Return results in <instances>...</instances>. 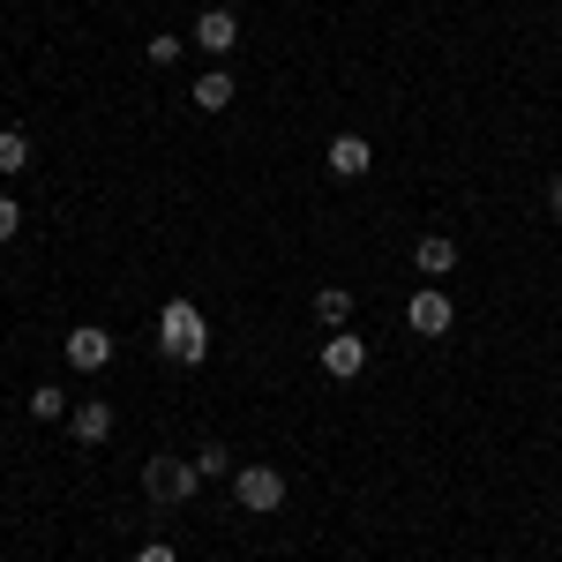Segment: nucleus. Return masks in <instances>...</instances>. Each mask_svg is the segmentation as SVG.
I'll return each mask as SVG.
<instances>
[{
  "instance_id": "nucleus-1",
  "label": "nucleus",
  "mask_w": 562,
  "mask_h": 562,
  "mask_svg": "<svg viewBox=\"0 0 562 562\" xmlns=\"http://www.w3.org/2000/svg\"><path fill=\"white\" fill-rule=\"evenodd\" d=\"M158 352L180 360V368H203V352H211V323H203V307L173 293V301L158 307Z\"/></svg>"
},
{
  "instance_id": "nucleus-2",
  "label": "nucleus",
  "mask_w": 562,
  "mask_h": 562,
  "mask_svg": "<svg viewBox=\"0 0 562 562\" xmlns=\"http://www.w3.org/2000/svg\"><path fill=\"white\" fill-rule=\"evenodd\" d=\"M143 495L173 510L188 495H203V465H195V458H150V465H143Z\"/></svg>"
},
{
  "instance_id": "nucleus-3",
  "label": "nucleus",
  "mask_w": 562,
  "mask_h": 562,
  "mask_svg": "<svg viewBox=\"0 0 562 562\" xmlns=\"http://www.w3.org/2000/svg\"><path fill=\"white\" fill-rule=\"evenodd\" d=\"M233 503H240L248 518L285 510V473H278V465H240V473H233Z\"/></svg>"
},
{
  "instance_id": "nucleus-4",
  "label": "nucleus",
  "mask_w": 562,
  "mask_h": 562,
  "mask_svg": "<svg viewBox=\"0 0 562 562\" xmlns=\"http://www.w3.org/2000/svg\"><path fill=\"white\" fill-rule=\"evenodd\" d=\"M405 323H413V338H442V330L458 323V301H450L442 285H420V293L405 301Z\"/></svg>"
},
{
  "instance_id": "nucleus-5",
  "label": "nucleus",
  "mask_w": 562,
  "mask_h": 562,
  "mask_svg": "<svg viewBox=\"0 0 562 562\" xmlns=\"http://www.w3.org/2000/svg\"><path fill=\"white\" fill-rule=\"evenodd\" d=\"M360 368H368V338H352V330H330V338H323V375H330V383H352Z\"/></svg>"
},
{
  "instance_id": "nucleus-6",
  "label": "nucleus",
  "mask_w": 562,
  "mask_h": 562,
  "mask_svg": "<svg viewBox=\"0 0 562 562\" xmlns=\"http://www.w3.org/2000/svg\"><path fill=\"white\" fill-rule=\"evenodd\" d=\"M68 368H76V375H98V368H105V360H113V338H105V330H98V323H76V330H68Z\"/></svg>"
},
{
  "instance_id": "nucleus-7",
  "label": "nucleus",
  "mask_w": 562,
  "mask_h": 562,
  "mask_svg": "<svg viewBox=\"0 0 562 562\" xmlns=\"http://www.w3.org/2000/svg\"><path fill=\"white\" fill-rule=\"evenodd\" d=\"M195 45H203V53H233V45H240V15H233V8H203V15H195Z\"/></svg>"
},
{
  "instance_id": "nucleus-8",
  "label": "nucleus",
  "mask_w": 562,
  "mask_h": 562,
  "mask_svg": "<svg viewBox=\"0 0 562 562\" xmlns=\"http://www.w3.org/2000/svg\"><path fill=\"white\" fill-rule=\"evenodd\" d=\"M413 270H420V278H450V270H458V240H450V233H420Z\"/></svg>"
},
{
  "instance_id": "nucleus-9",
  "label": "nucleus",
  "mask_w": 562,
  "mask_h": 562,
  "mask_svg": "<svg viewBox=\"0 0 562 562\" xmlns=\"http://www.w3.org/2000/svg\"><path fill=\"white\" fill-rule=\"evenodd\" d=\"M323 166H330V173H338V180H360V173H368V166H375V150H368V135H338Z\"/></svg>"
},
{
  "instance_id": "nucleus-10",
  "label": "nucleus",
  "mask_w": 562,
  "mask_h": 562,
  "mask_svg": "<svg viewBox=\"0 0 562 562\" xmlns=\"http://www.w3.org/2000/svg\"><path fill=\"white\" fill-rule=\"evenodd\" d=\"M68 435H76V442H105V435H113V405H98V397H83V405L68 413Z\"/></svg>"
},
{
  "instance_id": "nucleus-11",
  "label": "nucleus",
  "mask_w": 562,
  "mask_h": 562,
  "mask_svg": "<svg viewBox=\"0 0 562 562\" xmlns=\"http://www.w3.org/2000/svg\"><path fill=\"white\" fill-rule=\"evenodd\" d=\"M315 323H323V330H346L352 323V293L346 285H323V293H315Z\"/></svg>"
},
{
  "instance_id": "nucleus-12",
  "label": "nucleus",
  "mask_w": 562,
  "mask_h": 562,
  "mask_svg": "<svg viewBox=\"0 0 562 562\" xmlns=\"http://www.w3.org/2000/svg\"><path fill=\"white\" fill-rule=\"evenodd\" d=\"M233 76H225V68H211V76H195V105H203V113H225V105H233Z\"/></svg>"
},
{
  "instance_id": "nucleus-13",
  "label": "nucleus",
  "mask_w": 562,
  "mask_h": 562,
  "mask_svg": "<svg viewBox=\"0 0 562 562\" xmlns=\"http://www.w3.org/2000/svg\"><path fill=\"white\" fill-rule=\"evenodd\" d=\"M68 413H76V405H68V390H60V383L31 390V420H68Z\"/></svg>"
},
{
  "instance_id": "nucleus-14",
  "label": "nucleus",
  "mask_w": 562,
  "mask_h": 562,
  "mask_svg": "<svg viewBox=\"0 0 562 562\" xmlns=\"http://www.w3.org/2000/svg\"><path fill=\"white\" fill-rule=\"evenodd\" d=\"M23 166H31V135H23V128H0V173L15 180Z\"/></svg>"
},
{
  "instance_id": "nucleus-15",
  "label": "nucleus",
  "mask_w": 562,
  "mask_h": 562,
  "mask_svg": "<svg viewBox=\"0 0 562 562\" xmlns=\"http://www.w3.org/2000/svg\"><path fill=\"white\" fill-rule=\"evenodd\" d=\"M195 465H203V480H233V473H240L225 442H203V458H195Z\"/></svg>"
},
{
  "instance_id": "nucleus-16",
  "label": "nucleus",
  "mask_w": 562,
  "mask_h": 562,
  "mask_svg": "<svg viewBox=\"0 0 562 562\" xmlns=\"http://www.w3.org/2000/svg\"><path fill=\"white\" fill-rule=\"evenodd\" d=\"M143 53H150V68H173V60H180V38H166V31H158Z\"/></svg>"
},
{
  "instance_id": "nucleus-17",
  "label": "nucleus",
  "mask_w": 562,
  "mask_h": 562,
  "mask_svg": "<svg viewBox=\"0 0 562 562\" xmlns=\"http://www.w3.org/2000/svg\"><path fill=\"white\" fill-rule=\"evenodd\" d=\"M23 233V211H15V195H0V240H15Z\"/></svg>"
},
{
  "instance_id": "nucleus-18",
  "label": "nucleus",
  "mask_w": 562,
  "mask_h": 562,
  "mask_svg": "<svg viewBox=\"0 0 562 562\" xmlns=\"http://www.w3.org/2000/svg\"><path fill=\"white\" fill-rule=\"evenodd\" d=\"M135 562H180V555L166 548V540H143V548H135Z\"/></svg>"
},
{
  "instance_id": "nucleus-19",
  "label": "nucleus",
  "mask_w": 562,
  "mask_h": 562,
  "mask_svg": "<svg viewBox=\"0 0 562 562\" xmlns=\"http://www.w3.org/2000/svg\"><path fill=\"white\" fill-rule=\"evenodd\" d=\"M548 211H555V217H562V173H555V180H548Z\"/></svg>"
}]
</instances>
